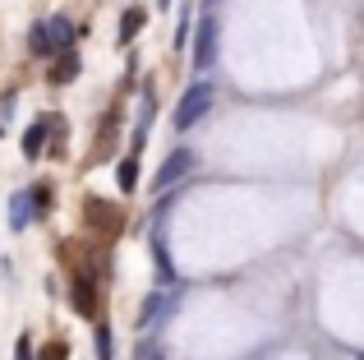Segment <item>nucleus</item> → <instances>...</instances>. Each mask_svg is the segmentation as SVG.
I'll return each mask as SVG.
<instances>
[{
	"mask_svg": "<svg viewBox=\"0 0 364 360\" xmlns=\"http://www.w3.org/2000/svg\"><path fill=\"white\" fill-rule=\"evenodd\" d=\"M213 60H217V18L208 14L203 23H198V37H194V65H198V70H208Z\"/></svg>",
	"mask_w": 364,
	"mask_h": 360,
	"instance_id": "3",
	"label": "nucleus"
},
{
	"mask_svg": "<svg viewBox=\"0 0 364 360\" xmlns=\"http://www.w3.org/2000/svg\"><path fill=\"white\" fill-rule=\"evenodd\" d=\"M208 107H213V83H208V79H194L185 92H180V102H176V116H171V125H176V129H189V125H198V120L208 116Z\"/></svg>",
	"mask_w": 364,
	"mask_h": 360,
	"instance_id": "1",
	"label": "nucleus"
},
{
	"mask_svg": "<svg viewBox=\"0 0 364 360\" xmlns=\"http://www.w3.org/2000/svg\"><path fill=\"white\" fill-rule=\"evenodd\" d=\"M51 28H55V42H60V51H74V37H79V33H74L70 18H51Z\"/></svg>",
	"mask_w": 364,
	"mask_h": 360,
	"instance_id": "12",
	"label": "nucleus"
},
{
	"mask_svg": "<svg viewBox=\"0 0 364 360\" xmlns=\"http://www.w3.org/2000/svg\"><path fill=\"white\" fill-rule=\"evenodd\" d=\"M51 125H55V116H46V120H37V125H28V134H23V153H28V157L42 153L46 134H51Z\"/></svg>",
	"mask_w": 364,
	"mask_h": 360,
	"instance_id": "6",
	"label": "nucleus"
},
{
	"mask_svg": "<svg viewBox=\"0 0 364 360\" xmlns=\"http://www.w3.org/2000/svg\"><path fill=\"white\" fill-rule=\"evenodd\" d=\"M97 360H111V328H97Z\"/></svg>",
	"mask_w": 364,
	"mask_h": 360,
	"instance_id": "14",
	"label": "nucleus"
},
{
	"mask_svg": "<svg viewBox=\"0 0 364 360\" xmlns=\"http://www.w3.org/2000/svg\"><path fill=\"white\" fill-rule=\"evenodd\" d=\"M116 176H120V189H124V194H134V189H139V162H134V157H124Z\"/></svg>",
	"mask_w": 364,
	"mask_h": 360,
	"instance_id": "11",
	"label": "nucleus"
},
{
	"mask_svg": "<svg viewBox=\"0 0 364 360\" xmlns=\"http://www.w3.org/2000/svg\"><path fill=\"white\" fill-rule=\"evenodd\" d=\"M208 5H217V0H208Z\"/></svg>",
	"mask_w": 364,
	"mask_h": 360,
	"instance_id": "16",
	"label": "nucleus"
},
{
	"mask_svg": "<svg viewBox=\"0 0 364 360\" xmlns=\"http://www.w3.org/2000/svg\"><path fill=\"white\" fill-rule=\"evenodd\" d=\"M74 309H79V314H97V291L79 277H74Z\"/></svg>",
	"mask_w": 364,
	"mask_h": 360,
	"instance_id": "8",
	"label": "nucleus"
},
{
	"mask_svg": "<svg viewBox=\"0 0 364 360\" xmlns=\"http://www.w3.org/2000/svg\"><path fill=\"white\" fill-rule=\"evenodd\" d=\"M194 166H198V157H194V153H185V148H176V153H171L166 162H161V171L152 176V189H166V185H176V180H180V176H189Z\"/></svg>",
	"mask_w": 364,
	"mask_h": 360,
	"instance_id": "2",
	"label": "nucleus"
},
{
	"mask_svg": "<svg viewBox=\"0 0 364 360\" xmlns=\"http://www.w3.org/2000/svg\"><path fill=\"white\" fill-rule=\"evenodd\" d=\"M161 309H166V296H148V309H143V319H139V324L148 328L152 319H161Z\"/></svg>",
	"mask_w": 364,
	"mask_h": 360,
	"instance_id": "13",
	"label": "nucleus"
},
{
	"mask_svg": "<svg viewBox=\"0 0 364 360\" xmlns=\"http://www.w3.org/2000/svg\"><path fill=\"white\" fill-rule=\"evenodd\" d=\"M143 23H148V14H143L139 5H134V9H124V18H120V42H134Z\"/></svg>",
	"mask_w": 364,
	"mask_h": 360,
	"instance_id": "9",
	"label": "nucleus"
},
{
	"mask_svg": "<svg viewBox=\"0 0 364 360\" xmlns=\"http://www.w3.org/2000/svg\"><path fill=\"white\" fill-rule=\"evenodd\" d=\"M161 5H166V0H161Z\"/></svg>",
	"mask_w": 364,
	"mask_h": 360,
	"instance_id": "17",
	"label": "nucleus"
},
{
	"mask_svg": "<svg viewBox=\"0 0 364 360\" xmlns=\"http://www.w3.org/2000/svg\"><path fill=\"white\" fill-rule=\"evenodd\" d=\"M28 203H33L37 217H46V213H51V185H33V189H28Z\"/></svg>",
	"mask_w": 364,
	"mask_h": 360,
	"instance_id": "10",
	"label": "nucleus"
},
{
	"mask_svg": "<svg viewBox=\"0 0 364 360\" xmlns=\"http://www.w3.org/2000/svg\"><path fill=\"white\" fill-rule=\"evenodd\" d=\"M28 51H33V55H42V60H51V55L60 51V42H55V28H51V18H46V23H33V28H28Z\"/></svg>",
	"mask_w": 364,
	"mask_h": 360,
	"instance_id": "4",
	"label": "nucleus"
},
{
	"mask_svg": "<svg viewBox=\"0 0 364 360\" xmlns=\"http://www.w3.org/2000/svg\"><path fill=\"white\" fill-rule=\"evenodd\" d=\"M28 213H33L28 189H23V194H9V226H14V231H23V226H28Z\"/></svg>",
	"mask_w": 364,
	"mask_h": 360,
	"instance_id": "7",
	"label": "nucleus"
},
{
	"mask_svg": "<svg viewBox=\"0 0 364 360\" xmlns=\"http://www.w3.org/2000/svg\"><path fill=\"white\" fill-rule=\"evenodd\" d=\"M18 360H33V337H18Z\"/></svg>",
	"mask_w": 364,
	"mask_h": 360,
	"instance_id": "15",
	"label": "nucleus"
},
{
	"mask_svg": "<svg viewBox=\"0 0 364 360\" xmlns=\"http://www.w3.org/2000/svg\"><path fill=\"white\" fill-rule=\"evenodd\" d=\"M74 74H79V46H74V51H60L51 60V83H70Z\"/></svg>",
	"mask_w": 364,
	"mask_h": 360,
	"instance_id": "5",
	"label": "nucleus"
}]
</instances>
